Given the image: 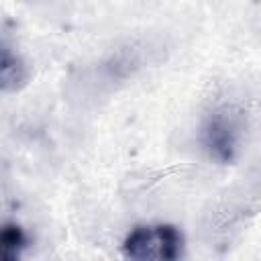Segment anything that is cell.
<instances>
[{
	"mask_svg": "<svg viewBox=\"0 0 261 261\" xmlns=\"http://www.w3.org/2000/svg\"><path fill=\"white\" fill-rule=\"evenodd\" d=\"M181 249H184V237L171 224L137 226L124 241V255L139 261L177 259L181 255Z\"/></svg>",
	"mask_w": 261,
	"mask_h": 261,
	"instance_id": "obj_1",
	"label": "cell"
},
{
	"mask_svg": "<svg viewBox=\"0 0 261 261\" xmlns=\"http://www.w3.org/2000/svg\"><path fill=\"white\" fill-rule=\"evenodd\" d=\"M27 77V69L20 61L18 55H14L10 51V47L4 45L2 49V63H0V80H2V90L4 92H12L16 88L22 86Z\"/></svg>",
	"mask_w": 261,
	"mask_h": 261,
	"instance_id": "obj_3",
	"label": "cell"
},
{
	"mask_svg": "<svg viewBox=\"0 0 261 261\" xmlns=\"http://www.w3.org/2000/svg\"><path fill=\"white\" fill-rule=\"evenodd\" d=\"M243 130V116L239 110L224 106L214 110L202 128V143L210 157L220 163H228L234 159L241 143Z\"/></svg>",
	"mask_w": 261,
	"mask_h": 261,
	"instance_id": "obj_2",
	"label": "cell"
},
{
	"mask_svg": "<svg viewBox=\"0 0 261 261\" xmlns=\"http://www.w3.org/2000/svg\"><path fill=\"white\" fill-rule=\"evenodd\" d=\"M0 245H2L4 261H14V259H18L20 251L27 247V237L18 224L8 222V224H4V228L0 232Z\"/></svg>",
	"mask_w": 261,
	"mask_h": 261,
	"instance_id": "obj_4",
	"label": "cell"
}]
</instances>
